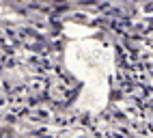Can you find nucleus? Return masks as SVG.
<instances>
[{"label": "nucleus", "mask_w": 153, "mask_h": 138, "mask_svg": "<svg viewBox=\"0 0 153 138\" xmlns=\"http://www.w3.org/2000/svg\"><path fill=\"white\" fill-rule=\"evenodd\" d=\"M0 138H11V132L4 130V132H0Z\"/></svg>", "instance_id": "nucleus-1"}]
</instances>
